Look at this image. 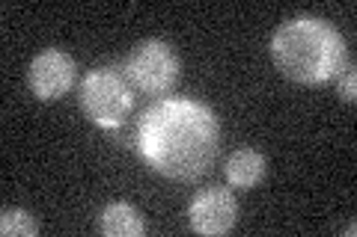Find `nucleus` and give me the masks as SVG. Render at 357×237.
<instances>
[{
  "label": "nucleus",
  "instance_id": "nucleus-3",
  "mask_svg": "<svg viewBox=\"0 0 357 237\" xmlns=\"http://www.w3.org/2000/svg\"><path fill=\"white\" fill-rule=\"evenodd\" d=\"M81 107L93 125L107 131L122 128L134 110V89L126 72L93 69L81 83Z\"/></svg>",
  "mask_w": 357,
  "mask_h": 237
},
{
  "label": "nucleus",
  "instance_id": "nucleus-4",
  "mask_svg": "<svg viewBox=\"0 0 357 237\" xmlns=\"http://www.w3.org/2000/svg\"><path fill=\"white\" fill-rule=\"evenodd\" d=\"M126 77L149 95H167L182 77V60L161 39H146L128 54Z\"/></svg>",
  "mask_w": 357,
  "mask_h": 237
},
{
  "label": "nucleus",
  "instance_id": "nucleus-9",
  "mask_svg": "<svg viewBox=\"0 0 357 237\" xmlns=\"http://www.w3.org/2000/svg\"><path fill=\"white\" fill-rule=\"evenodd\" d=\"M0 234L3 237H33V234H39V222L24 208H3V213H0Z\"/></svg>",
  "mask_w": 357,
  "mask_h": 237
},
{
  "label": "nucleus",
  "instance_id": "nucleus-10",
  "mask_svg": "<svg viewBox=\"0 0 357 237\" xmlns=\"http://www.w3.org/2000/svg\"><path fill=\"white\" fill-rule=\"evenodd\" d=\"M340 98L349 101V104H354V98H357V74H354V69H345V74H340Z\"/></svg>",
  "mask_w": 357,
  "mask_h": 237
},
{
  "label": "nucleus",
  "instance_id": "nucleus-6",
  "mask_svg": "<svg viewBox=\"0 0 357 237\" xmlns=\"http://www.w3.org/2000/svg\"><path fill=\"white\" fill-rule=\"evenodd\" d=\"M188 220H191V229L197 234H206V237L227 234V231H232V225L238 220V202L223 187L199 190L191 199Z\"/></svg>",
  "mask_w": 357,
  "mask_h": 237
},
{
  "label": "nucleus",
  "instance_id": "nucleus-1",
  "mask_svg": "<svg viewBox=\"0 0 357 237\" xmlns=\"http://www.w3.org/2000/svg\"><path fill=\"white\" fill-rule=\"evenodd\" d=\"M134 145L152 172L173 181H197L215 166L220 122L203 101L167 98L140 116Z\"/></svg>",
  "mask_w": 357,
  "mask_h": 237
},
{
  "label": "nucleus",
  "instance_id": "nucleus-2",
  "mask_svg": "<svg viewBox=\"0 0 357 237\" xmlns=\"http://www.w3.org/2000/svg\"><path fill=\"white\" fill-rule=\"evenodd\" d=\"M271 60L283 77L304 86H321L340 77L349 63L342 33L321 18H292L277 27Z\"/></svg>",
  "mask_w": 357,
  "mask_h": 237
},
{
  "label": "nucleus",
  "instance_id": "nucleus-7",
  "mask_svg": "<svg viewBox=\"0 0 357 237\" xmlns=\"http://www.w3.org/2000/svg\"><path fill=\"white\" fill-rule=\"evenodd\" d=\"M265 157L253 149H238L227 161V181L232 187H256L265 178Z\"/></svg>",
  "mask_w": 357,
  "mask_h": 237
},
{
  "label": "nucleus",
  "instance_id": "nucleus-5",
  "mask_svg": "<svg viewBox=\"0 0 357 237\" xmlns=\"http://www.w3.org/2000/svg\"><path fill=\"white\" fill-rule=\"evenodd\" d=\"M77 65L66 51L48 48L33 56L27 69V86L39 101H57L75 86Z\"/></svg>",
  "mask_w": 357,
  "mask_h": 237
},
{
  "label": "nucleus",
  "instance_id": "nucleus-8",
  "mask_svg": "<svg viewBox=\"0 0 357 237\" xmlns=\"http://www.w3.org/2000/svg\"><path fill=\"white\" fill-rule=\"evenodd\" d=\"M102 231L107 237H140L146 231V222H143L140 211L126 202H114L102 211Z\"/></svg>",
  "mask_w": 357,
  "mask_h": 237
}]
</instances>
